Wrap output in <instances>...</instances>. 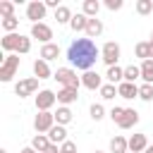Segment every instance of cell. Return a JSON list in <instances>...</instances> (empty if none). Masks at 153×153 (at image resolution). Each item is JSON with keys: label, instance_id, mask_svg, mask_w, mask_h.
Returning a JSON list of instances; mask_svg holds the SVG:
<instances>
[{"label": "cell", "instance_id": "obj_1", "mask_svg": "<svg viewBox=\"0 0 153 153\" xmlns=\"http://www.w3.org/2000/svg\"><path fill=\"white\" fill-rule=\"evenodd\" d=\"M100 57V50L98 45L91 41V38H76L69 43L67 48V60L69 65H74L76 69H84V72H91V67L96 65V60Z\"/></svg>", "mask_w": 153, "mask_h": 153}, {"label": "cell", "instance_id": "obj_19", "mask_svg": "<svg viewBox=\"0 0 153 153\" xmlns=\"http://www.w3.org/2000/svg\"><path fill=\"white\" fill-rule=\"evenodd\" d=\"M55 57H60V45H57V43H45V45L41 48V60L50 62V60H55Z\"/></svg>", "mask_w": 153, "mask_h": 153}, {"label": "cell", "instance_id": "obj_37", "mask_svg": "<svg viewBox=\"0 0 153 153\" xmlns=\"http://www.w3.org/2000/svg\"><path fill=\"white\" fill-rule=\"evenodd\" d=\"M122 115H124V108H120V105H115V108L110 110V120H112V122H120Z\"/></svg>", "mask_w": 153, "mask_h": 153}, {"label": "cell", "instance_id": "obj_12", "mask_svg": "<svg viewBox=\"0 0 153 153\" xmlns=\"http://www.w3.org/2000/svg\"><path fill=\"white\" fill-rule=\"evenodd\" d=\"M19 41H22V33H5L2 41H0V45H2V50L10 55V53H17Z\"/></svg>", "mask_w": 153, "mask_h": 153}, {"label": "cell", "instance_id": "obj_46", "mask_svg": "<svg viewBox=\"0 0 153 153\" xmlns=\"http://www.w3.org/2000/svg\"><path fill=\"white\" fill-rule=\"evenodd\" d=\"M93 153H103V151H93Z\"/></svg>", "mask_w": 153, "mask_h": 153}, {"label": "cell", "instance_id": "obj_20", "mask_svg": "<svg viewBox=\"0 0 153 153\" xmlns=\"http://www.w3.org/2000/svg\"><path fill=\"white\" fill-rule=\"evenodd\" d=\"M105 79H108V84H117V86H120V84L124 81V69L117 67V65H115V67H108Z\"/></svg>", "mask_w": 153, "mask_h": 153}, {"label": "cell", "instance_id": "obj_17", "mask_svg": "<svg viewBox=\"0 0 153 153\" xmlns=\"http://www.w3.org/2000/svg\"><path fill=\"white\" fill-rule=\"evenodd\" d=\"M110 153H129V139H124V136H115V139H110Z\"/></svg>", "mask_w": 153, "mask_h": 153}, {"label": "cell", "instance_id": "obj_45", "mask_svg": "<svg viewBox=\"0 0 153 153\" xmlns=\"http://www.w3.org/2000/svg\"><path fill=\"white\" fill-rule=\"evenodd\" d=\"M151 41H153V31H151Z\"/></svg>", "mask_w": 153, "mask_h": 153}, {"label": "cell", "instance_id": "obj_8", "mask_svg": "<svg viewBox=\"0 0 153 153\" xmlns=\"http://www.w3.org/2000/svg\"><path fill=\"white\" fill-rule=\"evenodd\" d=\"M45 2H41V0H33V2H29L26 5V19H31L33 24H41V19L45 17Z\"/></svg>", "mask_w": 153, "mask_h": 153}, {"label": "cell", "instance_id": "obj_27", "mask_svg": "<svg viewBox=\"0 0 153 153\" xmlns=\"http://www.w3.org/2000/svg\"><path fill=\"white\" fill-rule=\"evenodd\" d=\"M69 26H72L74 31H86V26H88V17H86L84 12H79V14H74V17H72Z\"/></svg>", "mask_w": 153, "mask_h": 153}, {"label": "cell", "instance_id": "obj_31", "mask_svg": "<svg viewBox=\"0 0 153 153\" xmlns=\"http://www.w3.org/2000/svg\"><path fill=\"white\" fill-rule=\"evenodd\" d=\"M139 98L146 100V103H151L153 100V84H141L139 86Z\"/></svg>", "mask_w": 153, "mask_h": 153}, {"label": "cell", "instance_id": "obj_15", "mask_svg": "<svg viewBox=\"0 0 153 153\" xmlns=\"http://www.w3.org/2000/svg\"><path fill=\"white\" fill-rule=\"evenodd\" d=\"M48 139H50V143H65V141H69V139H67V129H65L62 124H55V127L48 131Z\"/></svg>", "mask_w": 153, "mask_h": 153}, {"label": "cell", "instance_id": "obj_3", "mask_svg": "<svg viewBox=\"0 0 153 153\" xmlns=\"http://www.w3.org/2000/svg\"><path fill=\"white\" fill-rule=\"evenodd\" d=\"M17 69H19V55L17 53L5 55L2 57V65H0V81H10Z\"/></svg>", "mask_w": 153, "mask_h": 153}, {"label": "cell", "instance_id": "obj_18", "mask_svg": "<svg viewBox=\"0 0 153 153\" xmlns=\"http://www.w3.org/2000/svg\"><path fill=\"white\" fill-rule=\"evenodd\" d=\"M84 33H86V38H91V41L98 38V36L103 33V22H100L98 17H96V19H88V26H86Z\"/></svg>", "mask_w": 153, "mask_h": 153}, {"label": "cell", "instance_id": "obj_43", "mask_svg": "<svg viewBox=\"0 0 153 153\" xmlns=\"http://www.w3.org/2000/svg\"><path fill=\"white\" fill-rule=\"evenodd\" d=\"M143 153H153V143H151V146H148V148H146Z\"/></svg>", "mask_w": 153, "mask_h": 153}, {"label": "cell", "instance_id": "obj_36", "mask_svg": "<svg viewBox=\"0 0 153 153\" xmlns=\"http://www.w3.org/2000/svg\"><path fill=\"white\" fill-rule=\"evenodd\" d=\"M91 117H93L96 122L103 120V117H105V108H103L100 103H93V105H91Z\"/></svg>", "mask_w": 153, "mask_h": 153}, {"label": "cell", "instance_id": "obj_38", "mask_svg": "<svg viewBox=\"0 0 153 153\" xmlns=\"http://www.w3.org/2000/svg\"><path fill=\"white\" fill-rule=\"evenodd\" d=\"M60 153H76V143L74 141H65L60 146Z\"/></svg>", "mask_w": 153, "mask_h": 153}, {"label": "cell", "instance_id": "obj_14", "mask_svg": "<svg viewBox=\"0 0 153 153\" xmlns=\"http://www.w3.org/2000/svg\"><path fill=\"white\" fill-rule=\"evenodd\" d=\"M117 93H120V98L131 100V98H139V86L136 84H129V81H122L117 86Z\"/></svg>", "mask_w": 153, "mask_h": 153}, {"label": "cell", "instance_id": "obj_32", "mask_svg": "<svg viewBox=\"0 0 153 153\" xmlns=\"http://www.w3.org/2000/svg\"><path fill=\"white\" fill-rule=\"evenodd\" d=\"M0 14H2V19H7V17H14V2H10V0H2V2H0Z\"/></svg>", "mask_w": 153, "mask_h": 153}, {"label": "cell", "instance_id": "obj_9", "mask_svg": "<svg viewBox=\"0 0 153 153\" xmlns=\"http://www.w3.org/2000/svg\"><path fill=\"white\" fill-rule=\"evenodd\" d=\"M31 38H38L43 45L45 43H50V38H53V29L48 26V24H31Z\"/></svg>", "mask_w": 153, "mask_h": 153}, {"label": "cell", "instance_id": "obj_39", "mask_svg": "<svg viewBox=\"0 0 153 153\" xmlns=\"http://www.w3.org/2000/svg\"><path fill=\"white\" fill-rule=\"evenodd\" d=\"M105 7L115 12V10H120V7H122V0H105Z\"/></svg>", "mask_w": 153, "mask_h": 153}, {"label": "cell", "instance_id": "obj_24", "mask_svg": "<svg viewBox=\"0 0 153 153\" xmlns=\"http://www.w3.org/2000/svg\"><path fill=\"white\" fill-rule=\"evenodd\" d=\"M139 69H141L143 84H153V60H143V62L139 65Z\"/></svg>", "mask_w": 153, "mask_h": 153}, {"label": "cell", "instance_id": "obj_40", "mask_svg": "<svg viewBox=\"0 0 153 153\" xmlns=\"http://www.w3.org/2000/svg\"><path fill=\"white\" fill-rule=\"evenodd\" d=\"M45 7H53V10H57L60 5H57V0H45Z\"/></svg>", "mask_w": 153, "mask_h": 153}, {"label": "cell", "instance_id": "obj_13", "mask_svg": "<svg viewBox=\"0 0 153 153\" xmlns=\"http://www.w3.org/2000/svg\"><path fill=\"white\" fill-rule=\"evenodd\" d=\"M136 122H139V112H136L134 108H124V115L120 117L117 127H120V129H131Z\"/></svg>", "mask_w": 153, "mask_h": 153}, {"label": "cell", "instance_id": "obj_25", "mask_svg": "<svg viewBox=\"0 0 153 153\" xmlns=\"http://www.w3.org/2000/svg\"><path fill=\"white\" fill-rule=\"evenodd\" d=\"M81 10H84V14H86L88 19H96V14H98V10H100V2H98V0H84Z\"/></svg>", "mask_w": 153, "mask_h": 153}, {"label": "cell", "instance_id": "obj_22", "mask_svg": "<svg viewBox=\"0 0 153 153\" xmlns=\"http://www.w3.org/2000/svg\"><path fill=\"white\" fill-rule=\"evenodd\" d=\"M33 74H36V79H48V76H55V74L50 72V67H48V62H45V60H36V62H33Z\"/></svg>", "mask_w": 153, "mask_h": 153}, {"label": "cell", "instance_id": "obj_44", "mask_svg": "<svg viewBox=\"0 0 153 153\" xmlns=\"http://www.w3.org/2000/svg\"><path fill=\"white\" fill-rule=\"evenodd\" d=\"M0 153H7V151H5V148H0Z\"/></svg>", "mask_w": 153, "mask_h": 153}, {"label": "cell", "instance_id": "obj_26", "mask_svg": "<svg viewBox=\"0 0 153 153\" xmlns=\"http://www.w3.org/2000/svg\"><path fill=\"white\" fill-rule=\"evenodd\" d=\"M72 10L67 7V5H60L57 10H55V19H57V24H69L72 22Z\"/></svg>", "mask_w": 153, "mask_h": 153}, {"label": "cell", "instance_id": "obj_33", "mask_svg": "<svg viewBox=\"0 0 153 153\" xmlns=\"http://www.w3.org/2000/svg\"><path fill=\"white\" fill-rule=\"evenodd\" d=\"M153 10V0H136V12L139 14H151Z\"/></svg>", "mask_w": 153, "mask_h": 153}, {"label": "cell", "instance_id": "obj_7", "mask_svg": "<svg viewBox=\"0 0 153 153\" xmlns=\"http://www.w3.org/2000/svg\"><path fill=\"white\" fill-rule=\"evenodd\" d=\"M36 91H38V79H36V76L19 79L17 86H14V93H17L19 98H26V96H31V93H36Z\"/></svg>", "mask_w": 153, "mask_h": 153}, {"label": "cell", "instance_id": "obj_6", "mask_svg": "<svg viewBox=\"0 0 153 153\" xmlns=\"http://www.w3.org/2000/svg\"><path fill=\"white\" fill-rule=\"evenodd\" d=\"M55 124H57V122H55V112H38L36 120H33V129H36L38 134H48Z\"/></svg>", "mask_w": 153, "mask_h": 153}, {"label": "cell", "instance_id": "obj_42", "mask_svg": "<svg viewBox=\"0 0 153 153\" xmlns=\"http://www.w3.org/2000/svg\"><path fill=\"white\" fill-rule=\"evenodd\" d=\"M19 153H36V151H33V148L29 146V148H24V151H19Z\"/></svg>", "mask_w": 153, "mask_h": 153}, {"label": "cell", "instance_id": "obj_29", "mask_svg": "<svg viewBox=\"0 0 153 153\" xmlns=\"http://www.w3.org/2000/svg\"><path fill=\"white\" fill-rule=\"evenodd\" d=\"M136 79H141V69H139L136 65H129V67H124V81H129V84H136Z\"/></svg>", "mask_w": 153, "mask_h": 153}, {"label": "cell", "instance_id": "obj_23", "mask_svg": "<svg viewBox=\"0 0 153 153\" xmlns=\"http://www.w3.org/2000/svg\"><path fill=\"white\" fill-rule=\"evenodd\" d=\"M136 57H141V62L143 60H153V48H151V41H141V43H136Z\"/></svg>", "mask_w": 153, "mask_h": 153}, {"label": "cell", "instance_id": "obj_5", "mask_svg": "<svg viewBox=\"0 0 153 153\" xmlns=\"http://www.w3.org/2000/svg\"><path fill=\"white\" fill-rule=\"evenodd\" d=\"M55 103H57V93H53L48 88H43V91L36 93V110L38 112H50V108Z\"/></svg>", "mask_w": 153, "mask_h": 153}, {"label": "cell", "instance_id": "obj_10", "mask_svg": "<svg viewBox=\"0 0 153 153\" xmlns=\"http://www.w3.org/2000/svg\"><path fill=\"white\" fill-rule=\"evenodd\" d=\"M81 86H86V88H91V91H100V86H103V79H100V74L98 72H84L81 74Z\"/></svg>", "mask_w": 153, "mask_h": 153}, {"label": "cell", "instance_id": "obj_11", "mask_svg": "<svg viewBox=\"0 0 153 153\" xmlns=\"http://www.w3.org/2000/svg\"><path fill=\"white\" fill-rule=\"evenodd\" d=\"M148 146L151 143H148L146 134H131L129 136V153H143Z\"/></svg>", "mask_w": 153, "mask_h": 153}, {"label": "cell", "instance_id": "obj_30", "mask_svg": "<svg viewBox=\"0 0 153 153\" xmlns=\"http://www.w3.org/2000/svg\"><path fill=\"white\" fill-rule=\"evenodd\" d=\"M115 96H120L115 84H103V86H100V98H103V100H112Z\"/></svg>", "mask_w": 153, "mask_h": 153}, {"label": "cell", "instance_id": "obj_34", "mask_svg": "<svg viewBox=\"0 0 153 153\" xmlns=\"http://www.w3.org/2000/svg\"><path fill=\"white\" fill-rule=\"evenodd\" d=\"M17 26H19V19H17V17H7V19H2V29H5L7 33H14Z\"/></svg>", "mask_w": 153, "mask_h": 153}, {"label": "cell", "instance_id": "obj_28", "mask_svg": "<svg viewBox=\"0 0 153 153\" xmlns=\"http://www.w3.org/2000/svg\"><path fill=\"white\" fill-rule=\"evenodd\" d=\"M55 122H57V124H62V127H65V124H69V122H72V110H69L67 105L57 108V112H55Z\"/></svg>", "mask_w": 153, "mask_h": 153}, {"label": "cell", "instance_id": "obj_2", "mask_svg": "<svg viewBox=\"0 0 153 153\" xmlns=\"http://www.w3.org/2000/svg\"><path fill=\"white\" fill-rule=\"evenodd\" d=\"M55 79L62 84V88H79V86H81V79L76 76V72H74L72 67H57Z\"/></svg>", "mask_w": 153, "mask_h": 153}, {"label": "cell", "instance_id": "obj_16", "mask_svg": "<svg viewBox=\"0 0 153 153\" xmlns=\"http://www.w3.org/2000/svg\"><path fill=\"white\" fill-rule=\"evenodd\" d=\"M31 148H33L36 153H45V151L50 148V139H48V134H36V136L31 139Z\"/></svg>", "mask_w": 153, "mask_h": 153}, {"label": "cell", "instance_id": "obj_35", "mask_svg": "<svg viewBox=\"0 0 153 153\" xmlns=\"http://www.w3.org/2000/svg\"><path fill=\"white\" fill-rule=\"evenodd\" d=\"M29 50H31V38H29V36H22L19 48H17V55H26Z\"/></svg>", "mask_w": 153, "mask_h": 153}, {"label": "cell", "instance_id": "obj_4", "mask_svg": "<svg viewBox=\"0 0 153 153\" xmlns=\"http://www.w3.org/2000/svg\"><path fill=\"white\" fill-rule=\"evenodd\" d=\"M120 55H122V50H120V45H117L115 41H108V43L100 48V60H103L108 67H115L117 60H120Z\"/></svg>", "mask_w": 153, "mask_h": 153}, {"label": "cell", "instance_id": "obj_21", "mask_svg": "<svg viewBox=\"0 0 153 153\" xmlns=\"http://www.w3.org/2000/svg\"><path fill=\"white\" fill-rule=\"evenodd\" d=\"M79 88H60L57 91V103H62V105H69V103H74L76 98H79V93H76Z\"/></svg>", "mask_w": 153, "mask_h": 153}, {"label": "cell", "instance_id": "obj_41", "mask_svg": "<svg viewBox=\"0 0 153 153\" xmlns=\"http://www.w3.org/2000/svg\"><path fill=\"white\" fill-rule=\"evenodd\" d=\"M45 153H60V148H57V143H50V148H48Z\"/></svg>", "mask_w": 153, "mask_h": 153}]
</instances>
